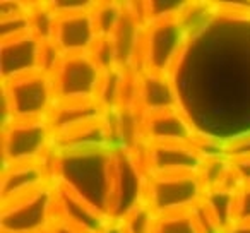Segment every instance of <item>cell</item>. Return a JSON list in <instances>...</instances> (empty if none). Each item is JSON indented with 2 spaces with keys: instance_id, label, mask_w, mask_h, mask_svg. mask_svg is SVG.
<instances>
[{
  "instance_id": "6da1fadb",
  "label": "cell",
  "mask_w": 250,
  "mask_h": 233,
  "mask_svg": "<svg viewBox=\"0 0 250 233\" xmlns=\"http://www.w3.org/2000/svg\"><path fill=\"white\" fill-rule=\"evenodd\" d=\"M197 137L226 148L250 136V2H218L171 72Z\"/></svg>"
},
{
  "instance_id": "7a4b0ae2",
  "label": "cell",
  "mask_w": 250,
  "mask_h": 233,
  "mask_svg": "<svg viewBox=\"0 0 250 233\" xmlns=\"http://www.w3.org/2000/svg\"><path fill=\"white\" fill-rule=\"evenodd\" d=\"M113 151L62 153L53 148L45 156L43 163L46 165L53 184L69 189L110 218Z\"/></svg>"
},
{
  "instance_id": "3957f363",
  "label": "cell",
  "mask_w": 250,
  "mask_h": 233,
  "mask_svg": "<svg viewBox=\"0 0 250 233\" xmlns=\"http://www.w3.org/2000/svg\"><path fill=\"white\" fill-rule=\"evenodd\" d=\"M4 94V126L14 120L48 119L57 103L55 83L52 76L33 72L2 83Z\"/></svg>"
},
{
  "instance_id": "277c9868",
  "label": "cell",
  "mask_w": 250,
  "mask_h": 233,
  "mask_svg": "<svg viewBox=\"0 0 250 233\" xmlns=\"http://www.w3.org/2000/svg\"><path fill=\"white\" fill-rule=\"evenodd\" d=\"M187 42L188 33L180 16L149 22L144 28L137 70L171 76Z\"/></svg>"
},
{
  "instance_id": "5b68a950",
  "label": "cell",
  "mask_w": 250,
  "mask_h": 233,
  "mask_svg": "<svg viewBox=\"0 0 250 233\" xmlns=\"http://www.w3.org/2000/svg\"><path fill=\"white\" fill-rule=\"evenodd\" d=\"M147 170L143 156V144L136 149L113 151L110 219H124L132 209L146 202Z\"/></svg>"
},
{
  "instance_id": "8992f818",
  "label": "cell",
  "mask_w": 250,
  "mask_h": 233,
  "mask_svg": "<svg viewBox=\"0 0 250 233\" xmlns=\"http://www.w3.org/2000/svg\"><path fill=\"white\" fill-rule=\"evenodd\" d=\"M57 187L53 182L31 194L2 204V233H48L57 221Z\"/></svg>"
},
{
  "instance_id": "52a82bcc",
  "label": "cell",
  "mask_w": 250,
  "mask_h": 233,
  "mask_svg": "<svg viewBox=\"0 0 250 233\" xmlns=\"http://www.w3.org/2000/svg\"><path fill=\"white\" fill-rule=\"evenodd\" d=\"M53 130L48 119L14 120L2 127V156L4 167L38 163L53 149Z\"/></svg>"
},
{
  "instance_id": "ba28073f",
  "label": "cell",
  "mask_w": 250,
  "mask_h": 233,
  "mask_svg": "<svg viewBox=\"0 0 250 233\" xmlns=\"http://www.w3.org/2000/svg\"><path fill=\"white\" fill-rule=\"evenodd\" d=\"M206 189L199 175H149L146 202L156 216L188 212L202 204Z\"/></svg>"
},
{
  "instance_id": "9c48e42d",
  "label": "cell",
  "mask_w": 250,
  "mask_h": 233,
  "mask_svg": "<svg viewBox=\"0 0 250 233\" xmlns=\"http://www.w3.org/2000/svg\"><path fill=\"white\" fill-rule=\"evenodd\" d=\"M103 74L89 53L63 57L53 74L57 101H98Z\"/></svg>"
},
{
  "instance_id": "30bf717a",
  "label": "cell",
  "mask_w": 250,
  "mask_h": 233,
  "mask_svg": "<svg viewBox=\"0 0 250 233\" xmlns=\"http://www.w3.org/2000/svg\"><path fill=\"white\" fill-rule=\"evenodd\" d=\"M147 175H199L204 158L194 143H143Z\"/></svg>"
},
{
  "instance_id": "8fae6325",
  "label": "cell",
  "mask_w": 250,
  "mask_h": 233,
  "mask_svg": "<svg viewBox=\"0 0 250 233\" xmlns=\"http://www.w3.org/2000/svg\"><path fill=\"white\" fill-rule=\"evenodd\" d=\"M141 132L147 144L194 143L197 139L195 129L178 108L141 115Z\"/></svg>"
},
{
  "instance_id": "7c38bea8",
  "label": "cell",
  "mask_w": 250,
  "mask_h": 233,
  "mask_svg": "<svg viewBox=\"0 0 250 233\" xmlns=\"http://www.w3.org/2000/svg\"><path fill=\"white\" fill-rule=\"evenodd\" d=\"M40 42L38 38L28 35L18 38L0 42V67H2V83L28 76L38 70L40 57Z\"/></svg>"
},
{
  "instance_id": "4fadbf2b",
  "label": "cell",
  "mask_w": 250,
  "mask_h": 233,
  "mask_svg": "<svg viewBox=\"0 0 250 233\" xmlns=\"http://www.w3.org/2000/svg\"><path fill=\"white\" fill-rule=\"evenodd\" d=\"M98 40L93 18L89 14L57 16L53 43L59 46L63 57L86 55Z\"/></svg>"
},
{
  "instance_id": "5bb4252c",
  "label": "cell",
  "mask_w": 250,
  "mask_h": 233,
  "mask_svg": "<svg viewBox=\"0 0 250 233\" xmlns=\"http://www.w3.org/2000/svg\"><path fill=\"white\" fill-rule=\"evenodd\" d=\"M50 182H52V177H50L46 165L43 161L4 167V170H2V185H0L2 204L9 201H16L19 197H24V195L38 191V189H42L43 185L50 184Z\"/></svg>"
},
{
  "instance_id": "9a60e30c",
  "label": "cell",
  "mask_w": 250,
  "mask_h": 233,
  "mask_svg": "<svg viewBox=\"0 0 250 233\" xmlns=\"http://www.w3.org/2000/svg\"><path fill=\"white\" fill-rule=\"evenodd\" d=\"M177 108L178 98L171 76L156 72H139L137 110L141 115L177 110Z\"/></svg>"
},
{
  "instance_id": "2e32d148",
  "label": "cell",
  "mask_w": 250,
  "mask_h": 233,
  "mask_svg": "<svg viewBox=\"0 0 250 233\" xmlns=\"http://www.w3.org/2000/svg\"><path fill=\"white\" fill-rule=\"evenodd\" d=\"M106 111L98 101H57L48 117L53 136L62 137L69 132L104 119Z\"/></svg>"
},
{
  "instance_id": "e0dca14e",
  "label": "cell",
  "mask_w": 250,
  "mask_h": 233,
  "mask_svg": "<svg viewBox=\"0 0 250 233\" xmlns=\"http://www.w3.org/2000/svg\"><path fill=\"white\" fill-rule=\"evenodd\" d=\"M57 214L59 219L89 233H100L110 223V218L87 204L84 199L70 192L69 189L57 185Z\"/></svg>"
},
{
  "instance_id": "ac0fdd59",
  "label": "cell",
  "mask_w": 250,
  "mask_h": 233,
  "mask_svg": "<svg viewBox=\"0 0 250 233\" xmlns=\"http://www.w3.org/2000/svg\"><path fill=\"white\" fill-rule=\"evenodd\" d=\"M202 208L212 219L216 228L225 233L235 223L236 211V191L229 189H214L208 191L202 201Z\"/></svg>"
},
{
  "instance_id": "d6986e66",
  "label": "cell",
  "mask_w": 250,
  "mask_h": 233,
  "mask_svg": "<svg viewBox=\"0 0 250 233\" xmlns=\"http://www.w3.org/2000/svg\"><path fill=\"white\" fill-rule=\"evenodd\" d=\"M124 14L125 4L122 2H96L93 12H91V18H93L98 38H111Z\"/></svg>"
},
{
  "instance_id": "ffe728a7",
  "label": "cell",
  "mask_w": 250,
  "mask_h": 233,
  "mask_svg": "<svg viewBox=\"0 0 250 233\" xmlns=\"http://www.w3.org/2000/svg\"><path fill=\"white\" fill-rule=\"evenodd\" d=\"M57 24V14L48 2H31L29 9V29L40 42H53Z\"/></svg>"
},
{
  "instance_id": "44dd1931",
  "label": "cell",
  "mask_w": 250,
  "mask_h": 233,
  "mask_svg": "<svg viewBox=\"0 0 250 233\" xmlns=\"http://www.w3.org/2000/svg\"><path fill=\"white\" fill-rule=\"evenodd\" d=\"M153 233H204L194 211L158 216Z\"/></svg>"
},
{
  "instance_id": "7402d4cb",
  "label": "cell",
  "mask_w": 250,
  "mask_h": 233,
  "mask_svg": "<svg viewBox=\"0 0 250 233\" xmlns=\"http://www.w3.org/2000/svg\"><path fill=\"white\" fill-rule=\"evenodd\" d=\"M156 219V212L149 208L147 202H143L120 221L127 233H153Z\"/></svg>"
},
{
  "instance_id": "603a6c76",
  "label": "cell",
  "mask_w": 250,
  "mask_h": 233,
  "mask_svg": "<svg viewBox=\"0 0 250 233\" xmlns=\"http://www.w3.org/2000/svg\"><path fill=\"white\" fill-rule=\"evenodd\" d=\"M89 55L103 72H108V70L118 67L117 48H115V43L111 38H98L94 46L91 48Z\"/></svg>"
},
{
  "instance_id": "cb8c5ba5",
  "label": "cell",
  "mask_w": 250,
  "mask_h": 233,
  "mask_svg": "<svg viewBox=\"0 0 250 233\" xmlns=\"http://www.w3.org/2000/svg\"><path fill=\"white\" fill-rule=\"evenodd\" d=\"M28 33H31V29H29V11L24 12V14L11 16V18H0V42L18 38V36L28 35Z\"/></svg>"
},
{
  "instance_id": "d4e9b609",
  "label": "cell",
  "mask_w": 250,
  "mask_h": 233,
  "mask_svg": "<svg viewBox=\"0 0 250 233\" xmlns=\"http://www.w3.org/2000/svg\"><path fill=\"white\" fill-rule=\"evenodd\" d=\"M63 55L59 46L53 42H42L40 45V57H38V70L46 76H52L57 72Z\"/></svg>"
},
{
  "instance_id": "484cf974",
  "label": "cell",
  "mask_w": 250,
  "mask_h": 233,
  "mask_svg": "<svg viewBox=\"0 0 250 233\" xmlns=\"http://www.w3.org/2000/svg\"><path fill=\"white\" fill-rule=\"evenodd\" d=\"M235 221L250 223V185H240L236 191Z\"/></svg>"
},
{
  "instance_id": "4316f807",
  "label": "cell",
  "mask_w": 250,
  "mask_h": 233,
  "mask_svg": "<svg viewBox=\"0 0 250 233\" xmlns=\"http://www.w3.org/2000/svg\"><path fill=\"white\" fill-rule=\"evenodd\" d=\"M229 163L240 185H250V156L229 158Z\"/></svg>"
},
{
  "instance_id": "83f0119b",
  "label": "cell",
  "mask_w": 250,
  "mask_h": 233,
  "mask_svg": "<svg viewBox=\"0 0 250 233\" xmlns=\"http://www.w3.org/2000/svg\"><path fill=\"white\" fill-rule=\"evenodd\" d=\"M48 233H89V232H84V230H81V228H76V226L69 225V223L57 218V221L53 223V226L50 228Z\"/></svg>"
},
{
  "instance_id": "f1b7e54d",
  "label": "cell",
  "mask_w": 250,
  "mask_h": 233,
  "mask_svg": "<svg viewBox=\"0 0 250 233\" xmlns=\"http://www.w3.org/2000/svg\"><path fill=\"white\" fill-rule=\"evenodd\" d=\"M100 233H127V232H125L122 221H117V219H110V223H108V225L104 226V228L101 230Z\"/></svg>"
},
{
  "instance_id": "f546056e",
  "label": "cell",
  "mask_w": 250,
  "mask_h": 233,
  "mask_svg": "<svg viewBox=\"0 0 250 233\" xmlns=\"http://www.w3.org/2000/svg\"><path fill=\"white\" fill-rule=\"evenodd\" d=\"M225 233H250V223L235 221Z\"/></svg>"
}]
</instances>
